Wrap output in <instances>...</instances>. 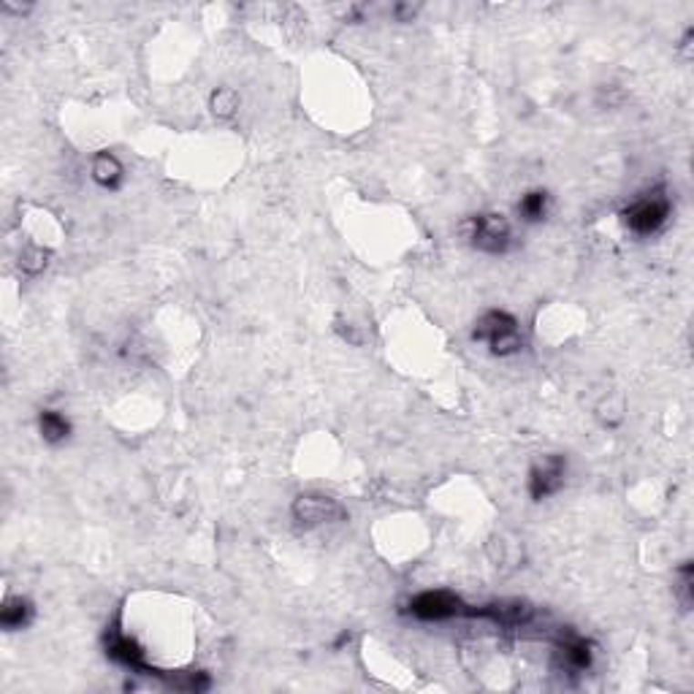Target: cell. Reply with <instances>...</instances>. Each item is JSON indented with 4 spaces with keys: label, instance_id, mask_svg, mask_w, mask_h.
I'll use <instances>...</instances> for the list:
<instances>
[{
    "label": "cell",
    "instance_id": "obj_12",
    "mask_svg": "<svg viewBox=\"0 0 694 694\" xmlns=\"http://www.w3.org/2000/svg\"><path fill=\"white\" fill-rule=\"evenodd\" d=\"M93 179L101 188L115 190V188H119V182H122V163L117 160L112 152H98L96 160H93Z\"/></svg>",
    "mask_w": 694,
    "mask_h": 694
},
{
    "label": "cell",
    "instance_id": "obj_16",
    "mask_svg": "<svg viewBox=\"0 0 694 694\" xmlns=\"http://www.w3.org/2000/svg\"><path fill=\"white\" fill-rule=\"evenodd\" d=\"M19 266H22V271H27V274H38V271L46 266V252L38 250V247L25 250L22 258H19Z\"/></svg>",
    "mask_w": 694,
    "mask_h": 694
},
{
    "label": "cell",
    "instance_id": "obj_13",
    "mask_svg": "<svg viewBox=\"0 0 694 694\" xmlns=\"http://www.w3.org/2000/svg\"><path fill=\"white\" fill-rule=\"evenodd\" d=\"M548 204H551V196L546 190H529L521 201H518V215L526 220V223H540L546 215H548Z\"/></svg>",
    "mask_w": 694,
    "mask_h": 694
},
{
    "label": "cell",
    "instance_id": "obj_11",
    "mask_svg": "<svg viewBox=\"0 0 694 694\" xmlns=\"http://www.w3.org/2000/svg\"><path fill=\"white\" fill-rule=\"evenodd\" d=\"M38 432H41V437H44L49 445H60V443L68 440L71 424H68L66 415H60V413H55V410H44V413L38 415Z\"/></svg>",
    "mask_w": 694,
    "mask_h": 694
},
{
    "label": "cell",
    "instance_id": "obj_7",
    "mask_svg": "<svg viewBox=\"0 0 694 694\" xmlns=\"http://www.w3.org/2000/svg\"><path fill=\"white\" fill-rule=\"evenodd\" d=\"M469 616H480V618H491L499 627H529L535 621V607L524 599H502V602H491L483 607H469Z\"/></svg>",
    "mask_w": 694,
    "mask_h": 694
},
{
    "label": "cell",
    "instance_id": "obj_15",
    "mask_svg": "<svg viewBox=\"0 0 694 694\" xmlns=\"http://www.w3.org/2000/svg\"><path fill=\"white\" fill-rule=\"evenodd\" d=\"M692 583H694L692 565L687 562V565L679 570V580H676V597H679V602H681V607H684V610H689V607H692Z\"/></svg>",
    "mask_w": 694,
    "mask_h": 694
},
{
    "label": "cell",
    "instance_id": "obj_17",
    "mask_svg": "<svg viewBox=\"0 0 694 694\" xmlns=\"http://www.w3.org/2000/svg\"><path fill=\"white\" fill-rule=\"evenodd\" d=\"M415 14H418V5H410V3H396V5H393V16H396L399 22H413Z\"/></svg>",
    "mask_w": 694,
    "mask_h": 694
},
{
    "label": "cell",
    "instance_id": "obj_8",
    "mask_svg": "<svg viewBox=\"0 0 694 694\" xmlns=\"http://www.w3.org/2000/svg\"><path fill=\"white\" fill-rule=\"evenodd\" d=\"M107 654H109L115 662L125 665L128 670H136V673H149V676H160L155 668H149V662H147V657H144L141 646H138L133 638H128V635L119 629V624H115V627L107 632Z\"/></svg>",
    "mask_w": 694,
    "mask_h": 694
},
{
    "label": "cell",
    "instance_id": "obj_9",
    "mask_svg": "<svg viewBox=\"0 0 694 694\" xmlns=\"http://www.w3.org/2000/svg\"><path fill=\"white\" fill-rule=\"evenodd\" d=\"M556 657H559V668L562 670H588L591 668V648H588V643H583L580 638L576 635H562L559 638V651H556Z\"/></svg>",
    "mask_w": 694,
    "mask_h": 694
},
{
    "label": "cell",
    "instance_id": "obj_10",
    "mask_svg": "<svg viewBox=\"0 0 694 694\" xmlns=\"http://www.w3.org/2000/svg\"><path fill=\"white\" fill-rule=\"evenodd\" d=\"M33 621V605L25 597H5L3 610H0V624L8 632L25 629Z\"/></svg>",
    "mask_w": 694,
    "mask_h": 694
},
{
    "label": "cell",
    "instance_id": "obj_14",
    "mask_svg": "<svg viewBox=\"0 0 694 694\" xmlns=\"http://www.w3.org/2000/svg\"><path fill=\"white\" fill-rule=\"evenodd\" d=\"M209 107H212V115L229 119L239 109V96H236V90H231V87H220L218 93H212Z\"/></svg>",
    "mask_w": 694,
    "mask_h": 694
},
{
    "label": "cell",
    "instance_id": "obj_3",
    "mask_svg": "<svg viewBox=\"0 0 694 694\" xmlns=\"http://www.w3.org/2000/svg\"><path fill=\"white\" fill-rule=\"evenodd\" d=\"M464 233L475 250L488 252V255L507 252L510 241H513L510 223L502 215H475L464 223Z\"/></svg>",
    "mask_w": 694,
    "mask_h": 694
},
{
    "label": "cell",
    "instance_id": "obj_1",
    "mask_svg": "<svg viewBox=\"0 0 694 694\" xmlns=\"http://www.w3.org/2000/svg\"><path fill=\"white\" fill-rule=\"evenodd\" d=\"M472 340L477 342H488L491 352L505 358V355H515L521 347H524V340H521V332H518V321L505 312V310H488L475 332H472Z\"/></svg>",
    "mask_w": 694,
    "mask_h": 694
},
{
    "label": "cell",
    "instance_id": "obj_6",
    "mask_svg": "<svg viewBox=\"0 0 694 694\" xmlns=\"http://www.w3.org/2000/svg\"><path fill=\"white\" fill-rule=\"evenodd\" d=\"M293 518L301 524V526H321V524H329V521H337L342 515V507L337 499L332 496H323V494H304L293 502L291 507Z\"/></svg>",
    "mask_w": 694,
    "mask_h": 694
},
{
    "label": "cell",
    "instance_id": "obj_5",
    "mask_svg": "<svg viewBox=\"0 0 694 694\" xmlns=\"http://www.w3.org/2000/svg\"><path fill=\"white\" fill-rule=\"evenodd\" d=\"M567 477V459L565 456H546L543 464H535L529 472V494L535 502L554 496Z\"/></svg>",
    "mask_w": 694,
    "mask_h": 694
},
{
    "label": "cell",
    "instance_id": "obj_2",
    "mask_svg": "<svg viewBox=\"0 0 694 694\" xmlns=\"http://www.w3.org/2000/svg\"><path fill=\"white\" fill-rule=\"evenodd\" d=\"M670 199L665 193V188H654L651 193H646L643 199L632 201L629 209L624 212V223L627 229L638 236H648L657 233L670 218Z\"/></svg>",
    "mask_w": 694,
    "mask_h": 694
},
{
    "label": "cell",
    "instance_id": "obj_4",
    "mask_svg": "<svg viewBox=\"0 0 694 694\" xmlns=\"http://www.w3.org/2000/svg\"><path fill=\"white\" fill-rule=\"evenodd\" d=\"M410 613L421 621H448L456 616H469V605L451 591H424L410 602Z\"/></svg>",
    "mask_w": 694,
    "mask_h": 694
}]
</instances>
